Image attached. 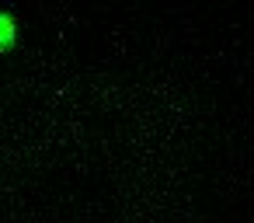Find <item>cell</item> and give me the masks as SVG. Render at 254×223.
<instances>
[{
  "label": "cell",
  "instance_id": "6da1fadb",
  "mask_svg": "<svg viewBox=\"0 0 254 223\" xmlns=\"http://www.w3.org/2000/svg\"><path fill=\"white\" fill-rule=\"evenodd\" d=\"M11 39H14V21L7 14H0V49L11 46Z\"/></svg>",
  "mask_w": 254,
  "mask_h": 223
}]
</instances>
